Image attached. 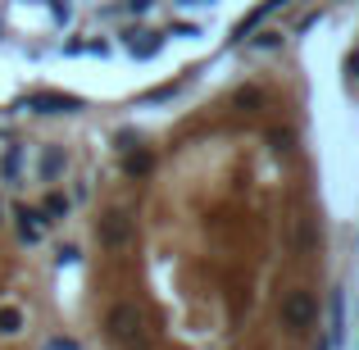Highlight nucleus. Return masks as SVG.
Returning <instances> with one entry per match:
<instances>
[{"instance_id":"obj_1","label":"nucleus","mask_w":359,"mask_h":350,"mask_svg":"<svg viewBox=\"0 0 359 350\" xmlns=\"http://www.w3.org/2000/svg\"><path fill=\"white\" fill-rule=\"evenodd\" d=\"M269 0H0V100H109L210 60Z\"/></svg>"}]
</instances>
